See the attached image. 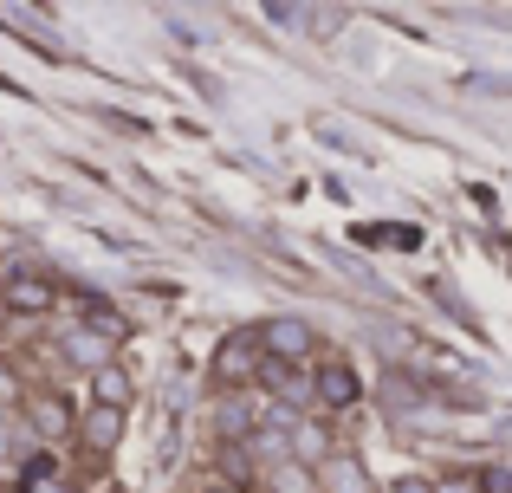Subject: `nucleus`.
<instances>
[{"label":"nucleus","mask_w":512,"mask_h":493,"mask_svg":"<svg viewBox=\"0 0 512 493\" xmlns=\"http://www.w3.org/2000/svg\"><path fill=\"white\" fill-rule=\"evenodd\" d=\"M253 370H260V338H253V325L227 331V338L214 344V364H208L214 390H253Z\"/></svg>","instance_id":"3"},{"label":"nucleus","mask_w":512,"mask_h":493,"mask_svg":"<svg viewBox=\"0 0 512 493\" xmlns=\"http://www.w3.org/2000/svg\"><path fill=\"white\" fill-rule=\"evenodd\" d=\"M312 481H318V493H376V474L363 468V455H350V448H331L312 468Z\"/></svg>","instance_id":"8"},{"label":"nucleus","mask_w":512,"mask_h":493,"mask_svg":"<svg viewBox=\"0 0 512 493\" xmlns=\"http://www.w3.org/2000/svg\"><path fill=\"white\" fill-rule=\"evenodd\" d=\"M253 338H260V357H273V364H305V357H312V344H318V331H312V318L279 312V318H260V325H253Z\"/></svg>","instance_id":"4"},{"label":"nucleus","mask_w":512,"mask_h":493,"mask_svg":"<svg viewBox=\"0 0 512 493\" xmlns=\"http://www.w3.org/2000/svg\"><path fill=\"white\" fill-rule=\"evenodd\" d=\"M124 429H130V416H117V409H98V403H78L72 442L85 448V461H111L117 448H124Z\"/></svg>","instance_id":"5"},{"label":"nucleus","mask_w":512,"mask_h":493,"mask_svg":"<svg viewBox=\"0 0 512 493\" xmlns=\"http://www.w3.org/2000/svg\"><path fill=\"white\" fill-rule=\"evenodd\" d=\"M26 396V377H20V364L13 357H0V409H13Z\"/></svg>","instance_id":"13"},{"label":"nucleus","mask_w":512,"mask_h":493,"mask_svg":"<svg viewBox=\"0 0 512 493\" xmlns=\"http://www.w3.org/2000/svg\"><path fill=\"white\" fill-rule=\"evenodd\" d=\"M480 493H512V468H480Z\"/></svg>","instance_id":"15"},{"label":"nucleus","mask_w":512,"mask_h":493,"mask_svg":"<svg viewBox=\"0 0 512 493\" xmlns=\"http://www.w3.org/2000/svg\"><path fill=\"white\" fill-rule=\"evenodd\" d=\"M201 493H247V487H227V481H208Z\"/></svg>","instance_id":"17"},{"label":"nucleus","mask_w":512,"mask_h":493,"mask_svg":"<svg viewBox=\"0 0 512 493\" xmlns=\"http://www.w3.org/2000/svg\"><path fill=\"white\" fill-rule=\"evenodd\" d=\"M363 403V377L350 357H318L312 370H305V409L312 416H350V409Z\"/></svg>","instance_id":"2"},{"label":"nucleus","mask_w":512,"mask_h":493,"mask_svg":"<svg viewBox=\"0 0 512 493\" xmlns=\"http://www.w3.org/2000/svg\"><path fill=\"white\" fill-rule=\"evenodd\" d=\"M85 390H91V403H98V409H117V416H130V403H137V377H130V364L91 370Z\"/></svg>","instance_id":"10"},{"label":"nucleus","mask_w":512,"mask_h":493,"mask_svg":"<svg viewBox=\"0 0 512 493\" xmlns=\"http://www.w3.org/2000/svg\"><path fill=\"white\" fill-rule=\"evenodd\" d=\"M59 364L72 370V377H91V370H104V364H117V344H104L98 331H85V325H72L59 338Z\"/></svg>","instance_id":"9"},{"label":"nucleus","mask_w":512,"mask_h":493,"mask_svg":"<svg viewBox=\"0 0 512 493\" xmlns=\"http://www.w3.org/2000/svg\"><path fill=\"white\" fill-rule=\"evenodd\" d=\"M52 481H59V455H52V448H26V461H20V493H46Z\"/></svg>","instance_id":"12"},{"label":"nucleus","mask_w":512,"mask_h":493,"mask_svg":"<svg viewBox=\"0 0 512 493\" xmlns=\"http://www.w3.org/2000/svg\"><path fill=\"white\" fill-rule=\"evenodd\" d=\"M13 429H20L26 448H65L78 429V403L65 390H33L26 383V396L13 403Z\"/></svg>","instance_id":"1"},{"label":"nucleus","mask_w":512,"mask_h":493,"mask_svg":"<svg viewBox=\"0 0 512 493\" xmlns=\"http://www.w3.org/2000/svg\"><path fill=\"white\" fill-rule=\"evenodd\" d=\"M52 279L46 273H0V312H13V318H46L52 312Z\"/></svg>","instance_id":"7"},{"label":"nucleus","mask_w":512,"mask_h":493,"mask_svg":"<svg viewBox=\"0 0 512 493\" xmlns=\"http://www.w3.org/2000/svg\"><path fill=\"white\" fill-rule=\"evenodd\" d=\"M389 396H396V403H422V383L402 377V370H389Z\"/></svg>","instance_id":"14"},{"label":"nucleus","mask_w":512,"mask_h":493,"mask_svg":"<svg viewBox=\"0 0 512 493\" xmlns=\"http://www.w3.org/2000/svg\"><path fill=\"white\" fill-rule=\"evenodd\" d=\"M46 493H85V487H72V481H52Z\"/></svg>","instance_id":"18"},{"label":"nucleus","mask_w":512,"mask_h":493,"mask_svg":"<svg viewBox=\"0 0 512 493\" xmlns=\"http://www.w3.org/2000/svg\"><path fill=\"white\" fill-rule=\"evenodd\" d=\"M389 493H428V474H402V481L389 487Z\"/></svg>","instance_id":"16"},{"label":"nucleus","mask_w":512,"mask_h":493,"mask_svg":"<svg viewBox=\"0 0 512 493\" xmlns=\"http://www.w3.org/2000/svg\"><path fill=\"white\" fill-rule=\"evenodd\" d=\"M260 422H266V409H260L253 390H221V396H214V442H221V448H240Z\"/></svg>","instance_id":"6"},{"label":"nucleus","mask_w":512,"mask_h":493,"mask_svg":"<svg viewBox=\"0 0 512 493\" xmlns=\"http://www.w3.org/2000/svg\"><path fill=\"white\" fill-rule=\"evenodd\" d=\"M260 493H318V481H312L305 461H273V468L260 474Z\"/></svg>","instance_id":"11"}]
</instances>
